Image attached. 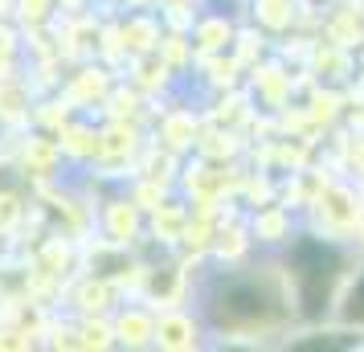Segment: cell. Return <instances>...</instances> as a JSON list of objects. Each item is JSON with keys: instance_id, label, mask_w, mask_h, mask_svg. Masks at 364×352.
Here are the masks:
<instances>
[{"instance_id": "3", "label": "cell", "mask_w": 364, "mask_h": 352, "mask_svg": "<svg viewBox=\"0 0 364 352\" xmlns=\"http://www.w3.org/2000/svg\"><path fill=\"white\" fill-rule=\"evenodd\" d=\"M348 319H360L364 324V274L352 283V291H348V307H344Z\"/></svg>"}, {"instance_id": "2", "label": "cell", "mask_w": 364, "mask_h": 352, "mask_svg": "<svg viewBox=\"0 0 364 352\" xmlns=\"http://www.w3.org/2000/svg\"><path fill=\"white\" fill-rule=\"evenodd\" d=\"M274 316H279V303L262 283H250V279H230L225 283V295H221L225 328H262Z\"/></svg>"}, {"instance_id": "1", "label": "cell", "mask_w": 364, "mask_h": 352, "mask_svg": "<svg viewBox=\"0 0 364 352\" xmlns=\"http://www.w3.org/2000/svg\"><path fill=\"white\" fill-rule=\"evenodd\" d=\"M340 250L328 246V242H315V238H303L295 242L291 250V274H295V287H299V299H303V311L315 316L319 303L331 295V283L340 279Z\"/></svg>"}]
</instances>
